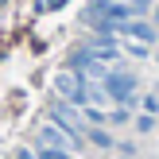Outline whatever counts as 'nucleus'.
Returning a JSON list of instances; mask_svg holds the SVG:
<instances>
[{"instance_id": "nucleus-7", "label": "nucleus", "mask_w": 159, "mask_h": 159, "mask_svg": "<svg viewBox=\"0 0 159 159\" xmlns=\"http://www.w3.org/2000/svg\"><path fill=\"white\" fill-rule=\"evenodd\" d=\"M128 54H136V58H148V43H140V39H132V43H120Z\"/></svg>"}, {"instance_id": "nucleus-2", "label": "nucleus", "mask_w": 159, "mask_h": 159, "mask_svg": "<svg viewBox=\"0 0 159 159\" xmlns=\"http://www.w3.org/2000/svg\"><path fill=\"white\" fill-rule=\"evenodd\" d=\"M101 89H105V97H113V101H128L132 93H136V78L132 74H113V70H109L105 82H101Z\"/></svg>"}, {"instance_id": "nucleus-1", "label": "nucleus", "mask_w": 159, "mask_h": 159, "mask_svg": "<svg viewBox=\"0 0 159 159\" xmlns=\"http://www.w3.org/2000/svg\"><path fill=\"white\" fill-rule=\"evenodd\" d=\"M70 70H74L78 78H85V82H105V74H109V66H105L101 58H93L85 47L70 54Z\"/></svg>"}, {"instance_id": "nucleus-6", "label": "nucleus", "mask_w": 159, "mask_h": 159, "mask_svg": "<svg viewBox=\"0 0 159 159\" xmlns=\"http://www.w3.org/2000/svg\"><path fill=\"white\" fill-rule=\"evenodd\" d=\"M35 159H74V155H70V152H58V148H39Z\"/></svg>"}, {"instance_id": "nucleus-4", "label": "nucleus", "mask_w": 159, "mask_h": 159, "mask_svg": "<svg viewBox=\"0 0 159 159\" xmlns=\"http://www.w3.org/2000/svg\"><path fill=\"white\" fill-rule=\"evenodd\" d=\"M116 31H120V35H128V39H140V43H148V47L155 43V27H152V23L124 20V23H113V35H116Z\"/></svg>"}, {"instance_id": "nucleus-11", "label": "nucleus", "mask_w": 159, "mask_h": 159, "mask_svg": "<svg viewBox=\"0 0 159 159\" xmlns=\"http://www.w3.org/2000/svg\"><path fill=\"white\" fill-rule=\"evenodd\" d=\"M128 4H140V8H148V4H152V0H128Z\"/></svg>"}, {"instance_id": "nucleus-9", "label": "nucleus", "mask_w": 159, "mask_h": 159, "mask_svg": "<svg viewBox=\"0 0 159 159\" xmlns=\"http://www.w3.org/2000/svg\"><path fill=\"white\" fill-rule=\"evenodd\" d=\"M155 109H159V97H155V93H148V97H144V113H155Z\"/></svg>"}, {"instance_id": "nucleus-8", "label": "nucleus", "mask_w": 159, "mask_h": 159, "mask_svg": "<svg viewBox=\"0 0 159 159\" xmlns=\"http://www.w3.org/2000/svg\"><path fill=\"white\" fill-rule=\"evenodd\" d=\"M89 140H93L97 148H113V140H109V136H105L101 128H93V132H89Z\"/></svg>"}, {"instance_id": "nucleus-10", "label": "nucleus", "mask_w": 159, "mask_h": 159, "mask_svg": "<svg viewBox=\"0 0 159 159\" xmlns=\"http://www.w3.org/2000/svg\"><path fill=\"white\" fill-rule=\"evenodd\" d=\"M109 120H113V124H124V120H128V113H124V109H113V116H109Z\"/></svg>"}, {"instance_id": "nucleus-3", "label": "nucleus", "mask_w": 159, "mask_h": 159, "mask_svg": "<svg viewBox=\"0 0 159 159\" xmlns=\"http://www.w3.org/2000/svg\"><path fill=\"white\" fill-rule=\"evenodd\" d=\"M39 140H43V148H58V152H74V148H78V136H70V132L58 128L54 120L39 128Z\"/></svg>"}, {"instance_id": "nucleus-12", "label": "nucleus", "mask_w": 159, "mask_h": 159, "mask_svg": "<svg viewBox=\"0 0 159 159\" xmlns=\"http://www.w3.org/2000/svg\"><path fill=\"white\" fill-rule=\"evenodd\" d=\"M155 23H159V8H155Z\"/></svg>"}, {"instance_id": "nucleus-5", "label": "nucleus", "mask_w": 159, "mask_h": 159, "mask_svg": "<svg viewBox=\"0 0 159 159\" xmlns=\"http://www.w3.org/2000/svg\"><path fill=\"white\" fill-rule=\"evenodd\" d=\"M51 120L58 124V128H66L70 136H78V132H82V120L74 116V109H70V105H54V109H51Z\"/></svg>"}]
</instances>
